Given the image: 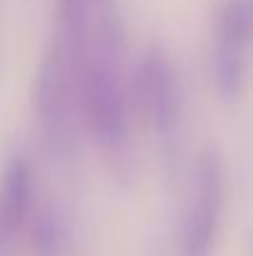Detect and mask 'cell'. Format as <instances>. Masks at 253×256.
I'll use <instances>...</instances> for the list:
<instances>
[{
    "label": "cell",
    "mask_w": 253,
    "mask_h": 256,
    "mask_svg": "<svg viewBox=\"0 0 253 256\" xmlns=\"http://www.w3.org/2000/svg\"><path fill=\"white\" fill-rule=\"evenodd\" d=\"M77 92L84 122L104 150L129 142V87L124 78V35L112 15H99L77 55Z\"/></svg>",
    "instance_id": "1"
},
{
    "label": "cell",
    "mask_w": 253,
    "mask_h": 256,
    "mask_svg": "<svg viewBox=\"0 0 253 256\" xmlns=\"http://www.w3.org/2000/svg\"><path fill=\"white\" fill-rule=\"evenodd\" d=\"M80 42L70 35H55L37 75V107L45 132L52 144L67 147L72 142V104L77 90Z\"/></svg>",
    "instance_id": "2"
},
{
    "label": "cell",
    "mask_w": 253,
    "mask_h": 256,
    "mask_svg": "<svg viewBox=\"0 0 253 256\" xmlns=\"http://www.w3.org/2000/svg\"><path fill=\"white\" fill-rule=\"evenodd\" d=\"M224 209V167L216 150H204L194 182H191V199L184 214L181 226V249L184 256H209L216 242L219 222Z\"/></svg>",
    "instance_id": "3"
},
{
    "label": "cell",
    "mask_w": 253,
    "mask_h": 256,
    "mask_svg": "<svg viewBox=\"0 0 253 256\" xmlns=\"http://www.w3.org/2000/svg\"><path fill=\"white\" fill-rule=\"evenodd\" d=\"M253 12L251 0H224L214 35V75L226 100H239L249 82Z\"/></svg>",
    "instance_id": "4"
},
{
    "label": "cell",
    "mask_w": 253,
    "mask_h": 256,
    "mask_svg": "<svg viewBox=\"0 0 253 256\" xmlns=\"http://www.w3.org/2000/svg\"><path fill=\"white\" fill-rule=\"evenodd\" d=\"M137 97L144 117L159 137H169L179 122V80L162 48H149L137 70Z\"/></svg>",
    "instance_id": "5"
},
{
    "label": "cell",
    "mask_w": 253,
    "mask_h": 256,
    "mask_svg": "<svg viewBox=\"0 0 253 256\" xmlns=\"http://www.w3.org/2000/svg\"><path fill=\"white\" fill-rule=\"evenodd\" d=\"M32 212V170L25 157H12L0 174V256H12Z\"/></svg>",
    "instance_id": "6"
},
{
    "label": "cell",
    "mask_w": 253,
    "mask_h": 256,
    "mask_svg": "<svg viewBox=\"0 0 253 256\" xmlns=\"http://www.w3.org/2000/svg\"><path fill=\"white\" fill-rule=\"evenodd\" d=\"M32 246L37 256H57L65 246V224L55 212H42L32 224Z\"/></svg>",
    "instance_id": "7"
},
{
    "label": "cell",
    "mask_w": 253,
    "mask_h": 256,
    "mask_svg": "<svg viewBox=\"0 0 253 256\" xmlns=\"http://www.w3.org/2000/svg\"><path fill=\"white\" fill-rule=\"evenodd\" d=\"M104 0H60V28L75 35H84L89 25L99 18L94 10Z\"/></svg>",
    "instance_id": "8"
}]
</instances>
